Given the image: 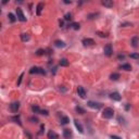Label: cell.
<instances>
[{
	"label": "cell",
	"instance_id": "6da1fadb",
	"mask_svg": "<svg viewBox=\"0 0 139 139\" xmlns=\"http://www.w3.org/2000/svg\"><path fill=\"white\" fill-rule=\"evenodd\" d=\"M102 115L104 118H112L114 115V110L112 108H105L102 112Z\"/></svg>",
	"mask_w": 139,
	"mask_h": 139
},
{
	"label": "cell",
	"instance_id": "ffe728a7",
	"mask_svg": "<svg viewBox=\"0 0 139 139\" xmlns=\"http://www.w3.org/2000/svg\"><path fill=\"white\" fill-rule=\"evenodd\" d=\"M68 64H70V63H68V61L66 59H62L60 61V65H61V66H68Z\"/></svg>",
	"mask_w": 139,
	"mask_h": 139
},
{
	"label": "cell",
	"instance_id": "484cf974",
	"mask_svg": "<svg viewBox=\"0 0 139 139\" xmlns=\"http://www.w3.org/2000/svg\"><path fill=\"white\" fill-rule=\"evenodd\" d=\"M71 19H72V14H71V13H66V14H65V16H64L65 21H70Z\"/></svg>",
	"mask_w": 139,
	"mask_h": 139
},
{
	"label": "cell",
	"instance_id": "44dd1931",
	"mask_svg": "<svg viewBox=\"0 0 139 139\" xmlns=\"http://www.w3.org/2000/svg\"><path fill=\"white\" fill-rule=\"evenodd\" d=\"M21 39L23 41H27V40H30V35H28V34H22Z\"/></svg>",
	"mask_w": 139,
	"mask_h": 139
},
{
	"label": "cell",
	"instance_id": "603a6c76",
	"mask_svg": "<svg viewBox=\"0 0 139 139\" xmlns=\"http://www.w3.org/2000/svg\"><path fill=\"white\" fill-rule=\"evenodd\" d=\"M32 110H33V112H35V113H40V109H39L38 105H33Z\"/></svg>",
	"mask_w": 139,
	"mask_h": 139
},
{
	"label": "cell",
	"instance_id": "f546056e",
	"mask_svg": "<svg viewBox=\"0 0 139 139\" xmlns=\"http://www.w3.org/2000/svg\"><path fill=\"white\" fill-rule=\"evenodd\" d=\"M40 113H41V114H44V115H48V114H49L47 110H40Z\"/></svg>",
	"mask_w": 139,
	"mask_h": 139
},
{
	"label": "cell",
	"instance_id": "cb8c5ba5",
	"mask_svg": "<svg viewBox=\"0 0 139 139\" xmlns=\"http://www.w3.org/2000/svg\"><path fill=\"white\" fill-rule=\"evenodd\" d=\"M71 26H72V28H74V30H79L80 25H79V23H72Z\"/></svg>",
	"mask_w": 139,
	"mask_h": 139
},
{
	"label": "cell",
	"instance_id": "5bb4252c",
	"mask_svg": "<svg viewBox=\"0 0 139 139\" xmlns=\"http://www.w3.org/2000/svg\"><path fill=\"white\" fill-rule=\"evenodd\" d=\"M102 4H103L104 7L111 8V7H113V1H111V0H103V1H102Z\"/></svg>",
	"mask_w": 139,
	"mask_h": 139
},
{
	"label": "cell",
	"instance_id": "ac0fdd59",
	"mask_svg": "<svg viewBox=\"0 0 139 139\" xmlns=\"http://www.w3.org/2000/svg\"><path fill=\"white\" fill-rule=\"evenodd\" d=\"M121 68H122V70H125V71H130V70H131V65H130V64H127V63H126V64H123V65H122Z\"/></svg>",
	"mask_w": 139,
	"mask_h": 139
},
{
	"label": "cell",
	"instance_id": "e0dca14e",
	"mask_svg": "<svg viewBox=\"0 0 139 139\" xmlns=\"http://www.w3.org/2000/svg\"><path fill=\"white\" fill-rule=\"evenodd\" d=\"M121 77V75L118 74V73H113V74H111V76H110V78L112 80H117L118 78Z\"/></svg>",
	"mask_w": 139,
	"mask_h": 139
},
{
	"label": "cell",
	"instance_id": "277c9868",
	"mask_svg": "<svg viewBox=\"0 0 139 139\" xmlns=\"http://www.w3.org/2000/svg\"><path fill=\"white\" fill-rule=\"evenodd\" d=\"M19 109H20V103H19V102H12V103L10 104V110H11V112L16 113L19 111Z\"/></svg>",
	"mask_w": 139,
	"mask_h": 139
},
{
	"label": "cell",
	"instance_id": "4dcf8cb0",
	"mask_svg": "<svg viewBox=\"0 0 139 139\" xmlns=\"http://www.w3.org/2000/svg\"><path fill=\"white\" fill-rule=\"evenodd\" d=\"M12 120H13V121H15L16 122V123H20V117H19V116H14V117H12ZM20 124H21V123H20Z\"/></svg>",
	"mask_w": 139,
	"mask_h": 139
},
{
	"label": "cell",
	"instance_id": "4fadbf2b",
	"mask_svg": "<svg viewBox=\"0 0 139 139\" xmlns=\"http://www.w3.org/2000/svg\"><path fill=\"white\" fill-rule=\"evenodd\" d=\"M42 8H44V3L42 2H39L38 4H37V8H36V13H37V15H40L41 14V10H42Z\"/></svg>",
	"mask_w": 139,
	"mask_h": 139
},
{
	"label": "cell",
	"instance_id": "52a82bcc",
	"mask_svg": "<svg viewBox=\"0 0 139 139\" xmlns=\"http://www.w3.org/2000/svg\"><path fill=\"white\" fill-rule=\"evenodd\" d=\"M77 92H78V96H79L80 98H82V99H84V98L86 97V91H85V89L83 88V87H78V88H77Z\"/></svg>",
	"mask_w": 139,
	"mask_h": 139
},
{
	"label": "cell",
	"instance_id": "3957f363",
	"mask_svg": "<svg viewBox=\"0 0 139 139\" xmlns=\"http://www.w3.org/2000/svg\"><path fill=\"white\" fill-rule=\"evenodd\" d=\"M30 74H46V72L42 70V68H36V66H34V68H30Z\"/></svg>",
	"mask_w": 139,
	"mask_h": 139
},
{
	"label": "cell",
	"instance_id": "9a60e30c",
	"mask_svg": "<svg viewBox=\"0 0 139 139\" xmlns=\"http://www.w3.org/2000/svg\"><path fill=\"white\" fill-rule=\"evenodd\" d=\"M54 45H56V47H58V48L65 47V44L63 41H61V40H56V41H54Z\"/></svg>",
	"mask_w": 139,
	"mask_h": 139
},
{
	"label": "cell",
	"instance_id": "7a4b0ae2",
	"mask_svg": "<svg viewBox=\"0 0 139 139\" xmlns=\"http://www.w3.org/2000/svg\"><path fill=\"white\" fill-rule=\"evenodd\" d=\"M16 16H18L19 21H21V22H25V21H26V18H25V15H24L23 11H22V9H20V8L16 9Z\"/></svg>",
	"mask_w": 139,
	"mask_h": 139
},
{
	"label": "cell",
	"instance_id": "e575fe53",
	"mask_svg": "<svg viewBox=\"0 0 139 139\" xmlns=\"http://www.w3.org/2000/svg\"><path fill=\"white\" fill-rule=\"evenodd\" d=\"M64 3H72V1H68V0H65Z\"/></svg>",
	"mask_w": 139,
	"mask_h": 139
},
{
	"label": "cell",
	"instance_id": "4316f807",
	"mask_svg": "<svg viewBox=\"0 0 139 139\" xmlns=\"http://www.w3.org/2000/svg\"><path fill=\"white\" fill-rule=\"evenodd\" d=\"M129 56L131 59H139V53H131Z\"/></svg>",
	"mask_w": 139,
	"mask_h": 139
},
{
	"label": "cell",
	"instance_id": "836d02e7",
	"mask_svg": "<svg viewBox=\"0 0 139 139\" xmlns=\"http://www.w3.org/2000/svg\"><path fill=\"white\" fill-rule=\"evenodd\" d=\"M125 56H121V54H120V56H118V59H124Z\"/></svg>",
	"mask_w": 139,
	"mask_h": 139
},
{
	"label": "cell",
	"instance_id": "5b68a950",
	"mask_svg": "<svg viewBox=\"0 0 139 139\" xmlns=\"http://www.w3.org/2000/svg\"><path fill=\"white\" fill-rule=\"evenodd\" d=\"M104 54L105 56H112V52H113V49H112V46L111 45H107L105 47H104Z\"/></svg>",
	"mask_w": 139,
	"mask_h": 139
},
{
	"label": "cell",
	"instance_id": "8fae6325",
	"mask_svg": "<svg viewBox=\"0 0 139 139\" xmlns=\"http://www.w3.org/2000/svg\"><path fill=\"white\" fill-rule=\"evenodd\" d=\"M48 138L49 139H59V136H58V134H56L54 131L50 130V131L48 133Z\"/></svg>",
	"mask_w": 139,
	"mask_h": 139
},
{
	"label": "cell",
	"instance_id": "1f68e13d",
	"mask_svg": "<svg viewBox=\"0 0 139 139\" xmlns=\"http://www.w3.org/2000/svg\"><path fill=\"white\" fill-rule=\"evenodd\" d=\"M111 139H121V138L117 137V136H115V135H112V136H111Z\"/></svg>",
	"mask_w": 139,
	"mask_h": 139
},
{
	"label": "cell",
	"instance_id": "ba28073f",
	"mask_svg": "<svg viewBox=\"0 0 139 139\" xmlns=\"http://www.w3.org/2000/svg\"><path fill=\"white\" fill-rule=\"evenodd\" d=\"M110 98H111L112 100L120 101V100H121V95H120L118 92H112V94L110 95Z\"/></svg>",
	"mask_w": 139,
	"mask_h": 139
},
{
	"label": "cell",
	"instance_id": "f1b7e54d",
	"mask_svg": "<svg viewBox=\"0 0 139 139\" xmlns=\"http://www.w3.org/2000/svg\"><path fill=\"white\" fill-rule=\"evenodd\" d=\"M30 121H32V123H38V118L37 117H30Z\"/></svg>",
	"mask_w": 139,
	"mask_h": 139
},
{
	"label": "cell",
	"instance_id": "9c48e42d",
	"mask_svg": "<svg viewBox=\"0 0 139 139\" xmlns=\"http://www.w3.org/2000/svg\"><path fill=\"white\" fill-rule=\"evenodd\" d=\"M83 44L84 46H91V45L95 44V40L91 38H85L83 39Z\"/></svg>",
	"mask_w": 139,
	"mask_h": 139
},
{
	"label": "cell",
	"instance_id": "7c38bea8",
	"mask_svg": "<svg viewBox=\"0 0 139 139\" xmlns=\"http://www.w3.org/2000/svg\"><path fill=\"white\" fill-rule=\"evenodd\" d=\"M74 125H75V127H76L77 129H78V131H79L80 134H83V133H84L83 126H82V125H80L79 123H78V121H76V120H75V121H74Z\"/></svg>",
	"mask_w": 139,
	"mask_h": 139
},
{
	"label": "cell",
	"instance_id": "7402d4cb",
	"mask_svg": "<svg viewBox=\"0 0 139 139\" xmlns=\"http://www.w3.org/2000/svg\"><path fill=\"white\" fill-rule=\"evenodd\" d=\"M8 18H9V20L12 22V23H13V22H15V20H16L13 13H9V14H8Z\"/></svg>",
	"mask_w": 139,
	"mask_h": 139
},
{
	"label": "cell",
	"instance_id": "2e32d148",
	"mask_svg": "<svg viewBox=\"0 0 139 139\" xmlns=\"http://www.w3.org/2000/svg\"><path fill=\"white\" fill-rule=\"evenodd\" d=\"M138 42H139L138 37H133V39H131V46L136 48L138 46Z\"/></svg>",
	"mask_w": 139,
	"mask_h": 139
},
{
	"label": "cell",
	"instance_id": "83f0119b",
	"mask_svg": "<svg viewBox=\"0 0 139 139\" xmlns=\"http://www.w3.org/2000/svg\"><path fill=\"white\" fill-rule=\"evenodd\" d=\"M45 53V50H42V49H39V50H37V52H36V54L37 56H41V54Z\"/></svg>",
	"mask_w": 139,
	"mask_h": 139
},
{
	"label": "cell",
	"instance_id": "d6986e66",
	"mask_svg": "<svg viewBox=\"0 0 139 139\" xmlns=\"http://www.w3.org/2000/svg\"><path fill=\"white\" fill-rule=\"evenodd\" d=\"M68 122H70V118H68V116H63V117L61 118V124H62V125L68 124Z\"/></svg>",
	"mask_w": 139,
	"mask_h": 139
},
{
	"label": "cell",
	"instance_id": "8992f818",
	"mask_svg": "<svg viewBox=\"0 0 139 139\" xmlns=\"http://www.w3.org/2000/svg\"><path fill=\"white\" fill-rule=\"evenodd\" d=\"M88 107L92 108V109H96V110H99L101 107H102V104L101 103H98V102H94V101H88Z\"/></svg>",
	"mask_w": 139,
	"mask_h": 139
},
{
	"label": "cell",
	"instance_id": "d4e9b609",
	"mask_svg": "<svg viewBox=\"0 0 139 139\" xmlns=\"http://www.w3.org/2000/svg\"><path fill=\"white\" fill-rule=\"evenodd\" d=\"M76 112H78L79 114H84V113H85V110L80 107H76Z\"/></svg>",
	"mask_w": 139,
	"mask_h": 139
},
{
	"label": "cell",
	"instance_id": "30bf717a",
	"mask_svg": "<svg viewBox=\"0 0 139 139\" xmlns=\"http://www.w3.org/2000/svg\"><path fill=\"white\" fill-rule=\"evenodd\" d=\"M63 137H64L65 139H70L72 137V131L70 129H68V128H65V129L63 130Z\"/></svg>",
	"mask_w": 139,
	"mask_h": 139
},
{
	"label": "cell",
	"instance_id": "d6a6232c",
	"mask_svg": "<svg viewBox=\"0 0 139 139\" xmlns=\"http://www.w3.org/2000/svg\"><path fill=\"white\" fill-rule=\"evenodd\" d=\"M98 34H99V36H100V37H105V36H107V35H104L103 33H100V32H98Z\"/></svg>",
	"mask_w": 139,
	"mask_h": 139
}]
</instances>
